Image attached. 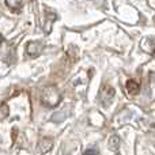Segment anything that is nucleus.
<instances>
[{
	"label": "nucleus",
	"mask_w": 155,
	"mask_h": 155,
	"mask_svg": "<svg viewBox=\"0 0 155 155\" xmlns=\"http://www.w3.org/2000/svg\"><path fill=\"white\" fill-rule=\"evenodd\" d=\"M60 98H61V97H60L59 91L54 87H49V88H46L42 94V104L45 105V106L53 107L60 102Z\"/></svg>",
	"instance_id": "1"
},
{
	"label": "nucleus",
	"mask_w": 155,
	"mask_h": 155,
	"mask_svg": "<svg viewBox=\"0 0 155 155\" xmlns=\"http://www.w3.org/2000/svg\"><path fill=\"white\" fill-rule=\"evenodd\" d=\"M125 87H127V90H128V93L131 94V95H135V94H137V93H139V90H140L137 82H136V80H132V79L127 82Z\"/></svg>",
	"instance_id": "2"
},
{
	"label": "nucleus",
	"mask_w": 155,
	"mask_h": 155,
	"mask_svg": "<svg viewBox=\"0 0 155 155\" xmlns=\"http://www.w3.org/2000/svg\"><path fill=\"white\" fill-rule=\"evenodd\" d=\"M8 116V106H5V105H3L2 107H0V120H3V118H5Z\"/></svg>",
	"instance_id": "3"
},
{
	"label": "nucleus",
	"mask_w": 155,
	"mask_h": 155,
	"mask_svg": "<svg viewBox=\"0 0 155 155\" xmlns=\"http://www.w3.org/2000/svg\"><path fill=\"white\" fill-rule=\"evenodd\" d=\"M83 155H98V150L97 148H88V150L84 151Z\"/></svg>",
	"instance_id": "4"
},
{
	"label": "nucleus",
	"mask_w": 155,
	"mask_h": 155,
	"mask_svg": "<svg viewBox=\"0 0 155 155\" xmlns=\"http://www.w3.org/2000/svg\"><path fill=\"white\" fill-rule=\"evenodd\" d=\"M2 41H3V38H2V37H0V44H2Z\"/></svg>",
	"instance_id": "5"
}]
</instances>
